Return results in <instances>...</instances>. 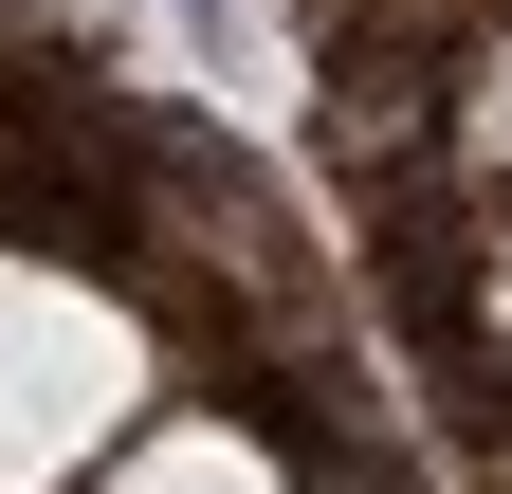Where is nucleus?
<instances>
[{
  "label": "nucleus",
  "instance_id": "1",
  "mask_svg": "<svg viewBox=\"0 0 512 494\" xmlns=\"http://www.w3.org/2000/svg\"><path fill=\"white\" fill-rule=\"evenodd\" d=\"M110 494H256V458H238V440H165L147 476H110Z\"/></svg>",
  "mask_w": 512,
  "mask_h": 494
}]
</instances>
